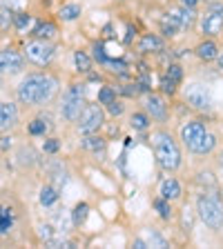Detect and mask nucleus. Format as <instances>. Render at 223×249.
Segmentation results:
<instances>
[{
    "instance_id": "obj_32",
    "label": "nucleus",
    "mask_w": 223,
    "mask_h": 249,
    "mask_svg": "<svg viewBox=\"0 0 223 249\" xmlns=\"http://www.w3.org/2000/svg\"><path fill=\"white\" fill-rule=\"evenodd\" d=\"M145 243H147V247H150V245H152V247H167V240L163 238L159 231H154V229H150Z\"/></svg>"
},
{
    "instance_id": "obj_45",
    "label": "nucleus",
    "mask_w": 223,
    "mask_h": 249,
    "mask_svg": "<svg viewBox=\"0 0 223 249\" xmlns=\"http://www.w3.org/2000/svg\"><path fill=\"white\" fill-rule=\"evenodd\" d=\"M219 167H221V171H223V151L219 154Z\"/></svg>"
},
{
    "instance_id": "obj_3",
    "label": "nucleus",
    "mask_w": 223,
    "mask_h": 249,
    "mask_svg": "<svg viewBox=\"0 0 223 249\" xmlns=\"http://www.w3.org/2000/svg\"><path fill=\"white\" fill-rule=\"evenodd\" d=\"M197 212L199 218L208 225L210 229H221L223 227V205L214 194H201L197 200Z\"/></svg>"
},
{
    "instance_id": "obj_22",
    "label": "nucleus",
    "mask_w": 223,
    "mask_h": 249,
    "mask_svg": "<svg viewBox=\"0 0 223 249\" xmlns=\"http://www.w3.org/2000/svg\"><path fill=\"white\" fill-rule=\"evenodd\" d=\"M58 196H61V194H58L56 187H54V185H45L41 189V196H38V200H41L42 207H52L54 202L58 200Z\"/></svg>"
},
{
    "instance_id": "obj_17",
    "label": "nucleus",
    "mask_w": 223,
    "mask_h": 249,
    "mask_svg": "<svg viewBox=\"0 0 223 249\" xmlns=\"http://www.w3.org/2000/svg\"><path fill=\"white\" fill-rule=\"evenodd\" d=\"M159 194H161L165 200H170V202H174V200H179V198L183 196V189H181V182L177 180V178H172V176H167L165 180L161 182V187H159Z\"/></svg>"
},
{
    "instance_id": "obj_36",
    "label": "nucleus",
    "mask_w": 223,
    "mask_h": 249,
    "mask_svg": "<svg viewBox=\"0 0 223 249\" xmlns=\"http://www.w3.org/2000/svg\"><path fill=\"white\" fill-rule=\"evenodd\" d=\"M94 60H99L101 65H103L105 60H107V53H105V47H103V42H94Z\"/></svg>"
},
{
    "instance_id": "obj_31",
    "label": "nucleus",
    "mask_w": 223,
    "mask_h": 249,
    "mask_svg": "<svg viewBox=\"0 0 223 249\" xmlns=\"http://www.w3.org/2000/svg\"><path fill=\"white\" fill-rule=\"evenodd\" d=\"M114 98H116V89H114V87L105 85V87H101V89H99V103H101V105L112 103Z\"/></svg>"
},
{
    "instance_id": "obj_38",
    "label": "nucleus",
    "mask_w": 223,
    "mask_h": 249,
    "mask_svg": "<svg viewBox=\"0 0 223 249\" xmlns=\"http://www.w3.org/2000/svg\"><path fill=\"white\" fill-rule=\"evenodd\" d=\"M119 91L123 93V96H136V93H139V87H136V83L134 85H123Z\"/></svg>"
},
{
    "instance_id": "obj_25",
    "label": "nucleus",
    "mask_w": 223,
    "mask_h": 249,
    "mask_svg": "<svg viewBox=\"0 0 223 249\" xmlns=\"http://www.w3.org/2000/svg\"><path fill=\"white\" fill-rule=\"evenodd\" d=\"M81 14H83L81 5H62L61 9H58V18H61L62 22H74Z\"/></svg>"
},
{
    "instance_id": "obj_42",
    "label": "nucleus",
    "mask_w": 223,
    "mask_h": 249,
    "mask_svg": "<svg viewBox=\"0 0 223 249\" xmlns=\"http://www.w3.org/2000/svg\"><path fill=\"white\" fill-rule=\"evenodd\" d=\"M134 34H136V29L130 25V27H127V36H125V42H130L132 38H134Z\"/></svg>"
},
{
    "instance_id": "obj_26",
    "label": "nucleus",
    "mask_w": 223,
    "mask_h": 249,
    "mask_svg": "<svg viewBox=\"0 0 223 249\" xmlns=\"http://www.w3.org/2000/svg\"><path fill=\"white\" fill-rule=\"evenodd\" d=\"M150 123H152V118L145 114V111H134V114H132V118H130L132 129H136V131L150 129Z\"/></svg>"
},
{
    "instance_id": "obj_41",
    "label": "nucleus",
    "mask_w": 223,
    "mask_h": 249,
    "mask_svg": "<svg viewBox=\"0 0 223 249\" xmlns=\"http://www.w3.org/2000/svg\"><path fill=\"white\" fill-rule=\"evenodd\" d=\"M179 2H181V7H197L199 5V0H179Z\"/></svg>"
},
{
    "instance_id": "obj_19",
    "label": "nucleus",
    "mask_w": 223,
    "mask_h": 249,
    "mask_svg": "<svg viewBox=\"0 0 223 249\" xmlns=\"http://www.w3.org/2000/svg\"><path fill=\"white\" fill-rule=\"evenodd\" d=\"M56 34H58L56 22H49V20L38 22L36 29L31 31V36H34V38H41V40H52V38H56Z\"/></svg>"
},
{
    "instance_id": "obj_12",
    "label": "nucleus",
    "mask_w": 223,
    "mask_h": 249,
    "mask_svg": "<svg viewBox=\"0 0 223 249\" xmlns=\"http://www.w3.org/2000/svg\"><path fill=\"white\" fill-rule=\"evenodd\" d=\"M25 67V56L16 49H2L0 52V73H16Z\"/></svg>"
},
{
    "instance_id": "obj_2",
    "label": "nucleus",
    "mask_w": 223,
    "mask_h": 249,
    "mask_svg": "<svg viewBox=\"0 0 223 249\" xmlns=\"http://www.w3.org/2000/svg\"><path fill=\"white\" fill-rule=\"evenodd\" d=\"M150 140H152V149H154L156 165L161 167L163 171L174 174L183 162L181 149H179V142L174 140V136L167 129H156V131H152Z\"/></svg>"
},
{
    "instance_id": "obj_9",
    "label": "nucleus",
    "mask_w": 223,
    "mask_h": 249,
    "mask_svg": "<svg viewBox=\"0 0 223 249\" xmlns=\"http://www.w3.org/2000/svg\"><path fill=\"white\" fill-rule=\"evenodd\" d=\"M143 107H145V114L150 116L152 120H156V123H165L167 116H170V109H167V105H165V98L159 96V93L147 91L145 100H143Z\"/></svg>"
},
{
    "instance_id": "obj_30",
    "label": "nucleus",
    "mask_w": 223,
    "mask_h": 249,
    "mask_svg": "<svg viewBox=\"0 0 223 249\" xmlns=\"http://www.w3.org/2000/svg\"><path fill=\"white\" fill-rule=\"evenodd\" d=\"M165 76L172 78L174 83L181 85V80H183V67H181V65H177V62H170V65H167V69H165Z\"/></svg>"
},
{
    "instance_id": "obj_10",
    "label": "nucleus",
    "mask_w": 223,
    "mask_h": 249,
    "mask_svg": "<svg viewBox=\"0 0 223 249\" xmlns=\"http://www.w3.org/2000/svg\"><path fill=\"white\" fill-rule=\"evenodd\" d=\"M205 131H208V127H205V123H203V120H199V118L185 120V123L181 124V140H183V145L187 147V151L197 145V140L201 138Z\"/></svg>"
},
{
    "instance_id": "obj_44",
    "label": "nucleus",
    "mask_w": 223,
    "mask_h": 249,
    "mask_svg": "<svg viewBox=\"0 0 223 249\" xmlns=\"http://www.w3.org/2000/svg\"><path fill=\"white\" fill-rule=\"evenodd\" d=\"M134 247H139V249H145V247H147V243H145V240H143V238H136V240H134Z\"/></svg>"
},
{
    "instance_id": "obj_18",
    "label": "nucleus",
    "mask_w": 223,
    "mask_h": 249,
    "mask_svg": "<svg viewBox=\"0 0 223 249\" xmlns=\"http://www.w3.org/2000/svg\"><path fill=\"white\" fill-rule=\"evenodd\" d=\"M181 31V22H179L177 14H174V9H170L165 16L161 18V34L165 38H174Z\"/></svg>"
},
{
    "instance_id": "obj_8",
    "label": "nucleus",
    "mask_w": 223,
    "mask_h": 249,
    "mask_svg": "<svg viewBox=\"0 0 223 249\" xmlns=\"http://www.w3.org/2000/svg\"><path fill=\"white\" fill-rule=\"evenodd\" d=\"M183 98H185V105H190L197 111H210L212 109V96H210L208 87H203L199 83L187 85Z\"/></svg>"
},
{
    "instance_id": "obj_4",
    "label": "nucleus",
    "mask_w": 223,
    "mask_h": 249,
    "mask_svg": "<svg viewBox=\"0 0 223 249\" xmlns=\"http://www.w3.org/2000/svg\"><path fill=\"white\" fill-rule=\"evenodd\" d=\"M83 107H85V83H72L65 89V96H62V105H61L62 118L69 120V123H76Z\"/></svg>"
},
{
    "instance_id": "obj_29",
    "label": "nucleus",
    "mask_w": 223,
    "mask_h": 249,
    "mask_svg": "<svg viewBox=\"0 0 223 249\" xmlns=\"http://www.w3.org/2000/svg\"><path fill=\"white\" fill-rule=\"evenodd\" d=\"M159 87H161V91L165 93V96H174V93H177L179 83H174L172 78H167L165 73H163V76H161V80H159Z\"/></svg>"
},
{
    "instance_id": "obj_43",
    "label": "nucleus",
    "mask_w": 223,
    "mask_h": 249,
    "mask_svg": "<svg viewBox=\"0 0 223 249\" xmlns=\"http://www.w3.org/2000/svg\"><path fill=\"white\" fill-rule=\"evenodd\" d=\"M214 60H217V67H219V69H221V71H223V52H219Z\"/></svg>"
},
{
    "instance_id": "obj_35",
    "label": "nucleus",
    "mask_w": 223,
    "mask_h": 249,
    "mask_svg": "<svg viewBox=\"0 0 223 249\" xmlns=\"http://www.w3.org/2000/svg\"><path fill=\"white\" fill-rule=\"evenodd\" d=\"M103 107L107 109V114H109V116H121V114H123V111H125V105L121 103V100H116V98L112 100V103L103 105Z\"/></svg>"
},
{
    "instance_id": "obj_40",
    "label": "nucleus",
    "mask_w": 223,
    "mask_h": 249,
    "mask_svg": "<svg viewBox=\"0 0 223 249\" xmlns=\"http://www.w3.org/2000/svg\"><path fill=\"white\" fill-rule=\"evenodd\" d=\"M11 147V138L9 136H2V138H0V151H7Z\"/></svg>"
},
{
    "instance_id": "obj_28",
    "label": "nucleus",
    "mask_w": 223,
    "mask_h": 249,
    "mask_svg": "<svg viewBox=\"0 0 223 249\" xmlns=\"http://www.w3.org/2000/svg\"><path fill=\"white\" fill-rule=\"evenodd\" d=\"M87 213H89V205H87V202H78L76 207H74V212H72V225L81 227V225L87 220Z\"/></svg>"
},
{
    "instance_id": "obj_34",
    "label": "nucleus",
    "mask_w": 223,
    "mask_h": 249,
    "mask_svg": "<svg viewBox=\"0 0 223 249\" xmlns=\"http://www.w3.org/2000/svg\"><path fill=\"white\" fill-rule=\"evenodd\" d=\"M9 25H14V11L7 9V7H0V27L7 29Z\"/></svg>"
},
{
    "instance_id": "obj_20",
    "label": "nucleus",
    "mask_w": 223,
    "mask_h": 249,
    "mask_svg": "<svg viewBox=\"0 0 223 249\" xmlns=\"http://www.w3.org/2000/svg\"><path fill=\"white\" fill-rule=\"evenodd\" d=\"M194 53H197L203 62H212L214 58H217V53H219V47H217V42L214 40H203L201 45L194 49Z\"/></svg>"
},
{
    "instance_id": "obj_24",
    "label": "nucleus",
    "mask_w": 223,
    "mask_h": 249,
    "mask_svg": "<svg viewBox=\"0 0 223 249\" xmlns=\"http://www.w3.org/2000/svg\"><path fill=\"white\" fill-rule=\"evenodd\" d=\"M49 118L45 120V116L42 118H34L29 124H27V131H29V136H45L47 131H49Z\"/></svg>"
},
{
    "instance_id": "obj_13",
    "label": "nucleus",
    "mask_w": 223,
    "mask_h": 249,
    "mask_svg": "<svg viewBox=\"0 0 223 249\" xmlns=\"http://www.w3.org/2000/svg\"><path fill=\"white\" fill-rule=\"evenodd\" d=\"M81 147H83L85 151H89V154L103 158L105 151H107V140H105L103 136H99V131H96V134H85L83 140H81Z\"/></svg>"
},
{
    "instance_id": "obj_33",
    "label": "nucleus",
    "mask_w": 223,
    "mask_h": 249,
    "mask_svg": "<svg viewBox=\"0 0 223 249\" xmlns=\"http://www.w3.org/2000/svg\"><path fill=\"white\" fill-rule=\"evenodd\" d=\"M29 22H31V16L29 14H16L14 16V27L18 31H25L27 27H29Z\"/></svg>"
},
{
    "instance_id": "obj_23",
    "label": "nucleus",
    "mask_w": 223,
    "mask_h": 249,
    "mask_svg": "<svg viewBox=\"0 0 223 249\" xmlns=\"http://www.w3.org/2000/svg\"><path fill=\"white\" fill-rule=\"evenodd\" d=\"M74 65H76L78 73H89L92 71V58L87 56V52H74Z\"/></svg>"
},
{
    "instance_id": "obj_14",
    "label": "nucleus",
    "mask_w": 223,
    "mask_h": 249,
    "mask_svg": "<svg viewBox=\"0 0 223 249\" xmlns=\"http://www.w3.org/2000/svg\"><path fill=\"white\" fill-rule=\"evenodd\" d=\"M18 124V107L14 103H0V131L14 129Z\"/></svg>"
},
{
    "instance_id": "obj_16",
    "label": "nucleus",
    "mask_w": 223,
    "mask_h": 249,
    "mask_svg": "<svg viewBox=\"0 0 223 249\" xmlns=\"http://www.w3.org/2000/svg\"><path fill=\"white\" fill-rule=\"evenodd\" d=\"M217 145H219V138H217V134H212V131H205V134L201 136V138L197 140V145L192 147V154H197V156H210L214 149H217Z\"/></svg>"
},
{
    "instance_id": "obj_11",
    "label": "nucleus",
    "mask_w": 223,
    "mask_h": 249,
    "mask_svg": "<svg viewBox=\"0 0 223 249\" xmlns=\"http://www.w3.org/2000/svg\"><path fill=\"white\" fill-rule=\"evenodd\" d=\"M18 223V207L9 200H0V238L9 236Z\"/></svg>"
},
{
    "instance_id": "obj_1",
    "label": "nucleus",
    "mask_w": 223,
    "mask_h": 249,
    "mask_svg": "<svg viewBox=\"0 0 223 249\" xmlns=\"http://www.w3.org/2000/svg\"><path fill=\"white\" fill-rule=\"evenodd\" d=\"M58 89L61 80L52 73H27L16 89V96L18 103L27 107H45L56 98Z\"/></svg>"
},
{
    "instance_id": "obj_5",
    "label": "nucleus",
    "mask_w": 223,
    "mask_h": 249,
    "mask_svg": "<svg viewBox=\"0 0 223 249\" xmlns=\"http://www.w3.org/2000/svg\"><path fill=\"white\" fill-rule=\"evenodd\" d=\"M105 118H107V114H105V109L101 103L96 105H87L85 103L83 111H81V116H78L76 120V127H78V134H96V131L101 129L105 124Z\"/></svg>"
},
{
    "instance_id": "obj_27",
    "label": "nucleus",
    "mask_w": 223,
    "mask_h": 249,
    "mask_svg": "<svg viewBox=\"0 0 223 249\" xmlns=\"http://www.w3.org/2000/svg\"><path fill=\"white\" fill-rule=\"evenodd\" d=\"M152 205H154V209L159 212V216H161L163 220H170V218L174 216V212H172V202L165 200L163 196L154 198V200H152Z\"/></svg>"
},
{
    "instance_id": "obj_37",
    "label": "nucleus",
    "mask_w": 223,
    "mask_h": 249,
    "mask_svg": "<svg viewBox=\"0 0 223 249\" xmlns=\"http://www.w3.org/2000/svg\"><path fill=\"white\" fill-rule=\"evenodd\" d=\"M58 149H61V142H58V138H47L45 145H42V151H45V154H56Z\"/></svg>"
},
{
    "instance_id": "obj_7",
    "label": "nucleus",
    "mask_w": 223,
    "mask_h": 249,
    "mask_svg": "<svg viewBox=\"0 0 223 249\" xmlns=\"http://www.w3.org/2000/svg\"><path fill=\"white\" fill-rule=\"evenodd\" d=\"M199 25H201V31L205 34V36H219V34H223V5L221 2H210L208 9H205V14L201 16V20H199Z\"/></svg>"
},
{
    "instance_id": "obj_39",
    "label": "nucleus",
    "mask_w": 223,
    "mask_h": 249,
    "mask_svg": "<svg viewBox=\"0 0 223 249\" xmlns=\"http://www.w3.org/2000/svg\"><path fill=\"white\" fill-rule=\"evenodd\" d=\"M183 229H185L187 233H190V229H192V218H190V212H183Z\"/></svg>"
},
{
    "instance_id": "obj_15",
    "label": "nucleus",
    "mask_w": 223,
    "mask_h": 249,
    "mask_svg": "<svg viewBox=\"0 0 223 249\" xmlns=\"http://www.w3.org/2000/svg\"><path fill=\"white\" fill-rule=\"evenodd\" d=\"M165 49V40L159 34H143L139 40V52L141 53H159Z\"/></svg>"
},
{
    "instance_id": "obj_21",
    "label": "nucleus",
    "mask_w": 223,
    "mask_h": 249,
    "mask_svg": "<svg viewBox=\"0 0 223 249\" xmlns=\"http://www.w3.org/2000/svg\"><path fill=\"white\" fill-rule=\"evenodd\" d=\"M174 14H177L179 22H181V31L183 29H192L194 22H197L199 16L194 14L192 7H181V9H174Z\"/></svg>"
},
{
    "instance_id": "obj_46",
    "label": "nucleus",
    "mask_w": 223,
    "mask_h": 249,
    "mask_svg": "<svg viewBox=\"0 0 223 249\" xmlns=\"http://www.w3.org/2000/svg\"><path fill=\"white\" fill-rule=\"evenodd\" d=\"M210 2H214V0H210Z\"/></svg>"
},
{
    "instance_id": "obj_6",
    "label": "nucleus",
    "mask_w": 223,
    "mask_h": 249,
    "mask_svg": "<svg viewBox=\"0 0 223 249\" xmlns=\"http://www.w3.org/2000/svg\"><path fill=\"white\" fill-rule=\"evenodd\" d=\"M22 56H25V60H29L31 65L47 67V65L54 60V56H56V47H54L49 40L34 38V40H29L25 45V49H22Z\"/></svg>"
}]
</instances>
